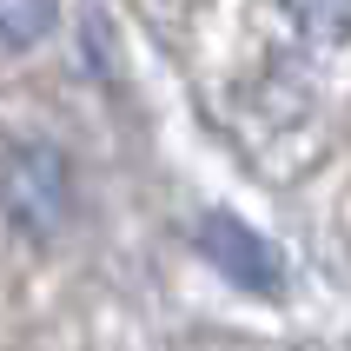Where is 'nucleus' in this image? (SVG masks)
<instances>
[{
	"mask_svg": "<svg viewBox=\"0 0 351 351\" xmlns=\"http://www.w3.org/2000/svg\"><path fill=\"white\" fill-rule=\"evenodd\" d=\"M0 213L27 239H53L73 219V159L53 139H20L0 153Z\"/></svg>",
	"mask_w": 351,
	"mask_h": 351,
	"instance_id": "nucleus-1",
	"label": "nucleus"
},
{
	"mask_svg": "<svg viewBox=\"0 0 351 351\" xmlns=\"http://www.w3.org/2000/svg\"><path fill=\"white\" fill-rule=\"evenodd\" d=\"M199 252L213 258L226 278H239V285H252V292H278V252L258 232H245L239 219L213 213L206 226H199Z\"/></svg>",
	"mask_w": 351,
	"mask_h": 351,
	"instance_id": "nucleus-2",
	"label": "nucleus"
},
{
	"mask_svg": "<svg viewBox=\"0 0 351 351\" xmlns=\"http://www.w3.org/2000/svg\"><path fill=\"white\" fill-rule=\"evenodd\" d=\"M60 27V0H0V53H27Z\"/></svg>",
	"mask_w": 351,
	"mask_h": 351,
	"instance_id": "nucleus-3",
	"label": "nucleus"
},
{
	"mask_svg": "<svg viewBox=\"0 0 351 351\" xmlns=\"http://www.w3.org/2000/svg\"><path fill=\"white\" fill-rule=\"evenodd\" d=\"M285 14H292L298 34H312L318 47L351 40V0H285Z\"/></svg>",
	"mask_w": 351,
	"mask_h": 351,
	"instance_id": "nucleus-4",
	"label": "nucleus"
}]
</instances>
